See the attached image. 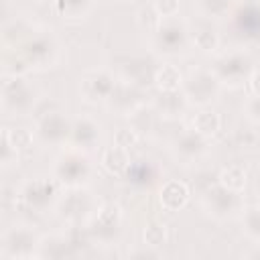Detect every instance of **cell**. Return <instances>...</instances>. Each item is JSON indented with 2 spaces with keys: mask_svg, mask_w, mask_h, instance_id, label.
Here are the masks:
<instances>
[{
  "mask_svg": "<svg viewBox=\"0 0 260 260\" xmlns=\"http://www.w3.org/2000/svg\"><path fill=\"white\" fill-rule=\"evenodd\" d=\"M181 91L185 93L189 104L207 106L213 100H217L221 91V81L213 73V69H195L189 73L187 79H183Z\"/></svg>",
  "mask_w": 260,
  "mask_h": 260,
  "instance_id": "cell-1",
  "label": "cell"
},
{
  "mask_svg": "<svg viewBox=\"0 0 260 260\" xmlns=\"http://www.w3.org/2000/svg\"><path fill=\"white\" fill-rule=\"evenodd\" d=\"M2 108L8 114L24 116L35 110V89L26 83V79L18 75H4L2 81Z\"/></svg>",
  "mask_w": 260,
  "mask_h": 260,
  "instance_id": "cell-2",
  "label": "cell"
},
{
  "mask_svg": "<svg viewBox=\"0 0 260 260\" xmlns=\"http://www.w3.org/2000/svg\"><path fill=\"white\" fill-rule=\"evenodd\" d=\"M91 175V165L85 154L79 150H67L63 152L55 162V179L67 187H81Z\"/></svg>",
  "mask_w": 260,
  "mask_h": 260,
  "instance_id": "cell-3",
  "label": "cell"
},
{
  "mask_svg": "<svg viewBox=\"0 0 260 260\" xmlns=\"http://www.w3.org/2000/svg\"><path fill=\"white\" fill-rule=\"evenodd\" d=\"M154 35V47L158 53L165 55H179L185 51V47L189 45V28L185 26V22L177 20V16L173 18H162L160 26L152 32Z\"/></svg>",
  "mask_w": 260,
  "mask_h": 260,
  "instance_id": "cell-4",
  "label": "cell"
},
{
  "mask_svg": "<svg viewBox=\"0 0 260 260\" xmlns=\"http://www.w3.org/2000/svg\"><path fill=\"white\" fill-rule=\"evenodd\" d=\"M116 79L108 69H91L81 77L79 91L85 102L98 104V102H108L110 93L114 91Z\"/></svg>",
  "mask_w": 260,
  "mask_h": 260,
  "instance_id": "cell-5",
  "label": "cell"
},
{
  "mask_svg": "<svg viewBox=\"0 0 260 260\" xmlns=\"http://www.w3.org/2000/svg\"><path fill=\"white\" fill-rule=\"evenodd\" d=\"M252 69V61L248 55L240 53V51H232L221 55L215 65H213V73L219 77V81H230V83H240L248 71Z\"/></svg>",
  "mask_w": 260,
  "mask_h": 260,
  "instance_id": "cell-6",
  "label": "cell"
},
{
  "mask_svg": "<svg viewBox=\"0 0 260 260\" xmlns=\"http://www.w3.org/2000/svg\"><path fill=\"white\" fill-rule=\"evenodd\" d=\"M37 134L43 142L61 144L67 136H71V124L61 112H45L37 120Z\"/></svg>",
  "mask_w": 260,
  "mask_h": 260,
  "instance_id": "cell-7",
  "label": "cell"
},
{
  "mask_svg": "<svg viewBox=\"0 0 260 260\" xmlns=\"http://www.w3.org/2000/svg\"><path fill=\"white\" fill-rule=\"evenodd\" d=\"M57 195V187H55V181L53 179H45V177H39V179H32L30 183H26L20 191V201L35 209V211H41L45 209L53 197Z\"/></svg>",
  "mask_w": 260,
  "mask_h": 260,
  "instance_id": "cell-8",
  "label": "cell"
},
{
  "mask_svg": "<svg viewBox=\"0 0 260 260\" xmlns=\"http://www.w3.org/2000/svg\"><path fill=\"white\" fill-rule=\"evenodd\" d=\"M108 106L120 114H132L142 106V89L132 81H116L114 91L108 98Z\"/></svg>",
  "mask_w": 260,
  "mask_h": 260,
  "instance_id": "cell-9",
  "label": "cell"
},
{
  "mask_svg": "<svg viewBox=\"0 0 260 260\" xmlns=\"http://www.w3.org/2000/svg\"><path fill=\"white\" fill-rule=\"evenodd\" d=\"M41 244L37 234L28 225H14L4 234V256H30L32 248Z\"/></svg>",
  "mask_w": 260,
  "mask_h": 260,
  "instance_id": "cell-10",
  "label": "cell"
},
{
  "mask_svg": "<svg viewBox=\"0 0 260 260\" xmlns=\"http://www.w3.org/2000/svg\"><path fill=\"white\" fill-rule=\"evenodd\" d=\"M203 201H205V207L209 209V213H213L215 217H228L240 209V193L228 191L219 183L207 191Z\"/></svg>",
  "mask_w": 260,
  "mask_h": 260,
  "instance_id": "cell-11",
  "label": "cell"
},
{
  "mask_svg": "<svg viewBox=\"0 0 260 260\" xmlns=\"http://www.w3.org/2000/svg\"><path fill=\"white\" fill-rule=\"evenodd\" d=\"M173 148H175V154H177L179 158H183V160H193V158H197V156H201V154L205 152V148H207V138L201 136L199 132H195L193 128H189V130L181 132V134L175 138Z\"/></svg>",
  "mask_w": 260,
  "mask_h": 260,
  "instance_id": "cell-12",
  "label": "cell"
},
{
  "mask_svg": "<svg viewBox=\"0 0 260 260\" xmlns=\"http://www.w3.org/2000/svg\"><path fill=\"white\" fill-rule=\"evenodd\" d=\"M158 197H160V205H162L165 209H169V211H179V209H183V207L189 203L191 191H189L187 183L173 179V181H167V183L160 187Z\"/></svg>",
  "mask_w": 260,
  "mask_h": 260,
  "instance_id": "cell-13",
  "label": "cell"
},
{
  "mask_svg": "<svg viewBox=\"0 0 260 260\" xmlns=\"http://www.w3.org/2000/svg\"><path fill=\"white\" fill-rule=\"evenodd\" d=\"M71 140L79 148H91L100 140V124H95L87 116L77 118L75 122H71Z\"/></svg>",
  "mask_w": 260,
  "mask_h": 260,
  "instance_id": "cell-14",
  "label": "cell"
},
{
  "mask_svg": "<svg viewBox=\"0 0 260 260\" xmlns=\"http://www.w3.org/2000/svg\"><path fill=\"white\" fill-rule=\"evenodd\" d=\"M61 211L67 219H73V221H79L81 217H85L89 211H91V197L81 191L79 187H75L73 193H69L63 203H61Z\"/></svg>",
  "mask_w": 260,
  "mask_h": 260,
  "instance_id": "cell-15",
  "label": "cell"
},
{
  "mask_svg": "<svg viewBox=\"0 0 260 260\" xmlns=\"http://www.w3.org/2000/svg\"><path fill=\"white\" fill-rule=\"evenodd\" d=\"M130 154H128V150L126 148H122V146H118V144H112V146H108L104 152H102V165H104V169L108 171V173H112V175H126V171H128V167H130Z\"/></svg>",
  "mask_w": 260,
  "mask_h": 260,
  "instance_id": "cell-16",
  "label": "cell"
},
{
  "mask_svg": "<svg viewBox=\"0 0 260 260\" xmlns=\"http://www.w3.org/2000/svg\"><path fill=\"white\" fill-rule=\"evenodd\" d=\"M120 219H122V209L108 201L104 205H100L95 209V219H93V230L98 234H106V232H114L118 225H120Z\"/></svg>",
  "mask_w": 260,
  "mask_h": 260,
  "instance_id": "cell-17",
  "label": "cell"
},
{
  "mask_svg": "<svg viewBox=\"0 0 260 260\" xmlns=\"http://www.w3.org/2000/svg\"><path fill=\"white\" fill-rule=\"evenodd\" d=\"M152 81L156 83V87L160 91H177L183 87V75L181 71L171 65V63H162L154 69V75H152Z\"/></svg>",
  "mask_w": 260,
  "mask_h": 260,
  "instance_id": "cell-18",
  "label": "cell"
},
{
  "mask_svg": "<svg viewBox=\"0 0 260 260\" xmlns=\"http://www.w3.org/2000/svg\"><path fill=\"white\" fill-rule=\"evenodd\" d=\"M185 104H187V98L185 93H179L177 91H160V95L154 100V108L158 110V114L162 116H181L183 110H185Z\"/></svg>",
  "mask_w": 260,
  "mask_h": 260,
  "instance_id": "cell-19",
  "label": "cell"
},
{
  "mask_svg": "<svg viewBox=\"0 0 260 260\" xmlns=\"http://www.w3.org/2000/svg\"><path fill=\"white\" fill-rule=\"evenodd\" d=\"M191 128H193L195 132H199L201 136L211 138V136L217 134L219 128H221V116H219L215 110L205 108V110H201V112H197V114L193 116Z\"/></svg>",
  "mask_w": 260,
  "mask_h": 260,
  "instance_id": "cell-20",
  "label": "cell"
},
{
  "mask_svg": "<svg viewBox=\"0 0 260 260\" xmlns=\"http://www.w3.org/2000/svg\"><path fill=\"white\" fill-rule=\"evenodd\" d=\"M236 26L246 37H260V8L254 4L244 6L236 16Z\"/></svg>",
  "mask_w": 260,
  "mask_h": 260,
  "instance_id": "cell-21",
  "label": "cell"
},
{
  "mask_svg": "<svg viewBox=\"0 0 260 260\" xmlns=\"http://www.w3.org/2000/svg\"><path fill=\"white\" fill-rule=\"evenodd\" d=\"M217 183L228 189V191H234V193H242L246 189V171L240 167V165H230V167H223L217 175Z\"/></svg>",
  "mask_w": 260,
  "mask_h": 260,
  "instance_id": "cell-22",
  "label": "cell"
},
{
  "mask_svg": "<svg viewBox=\"0 0 260 260\" xmlns=\"http://www.w3.org/2000/svg\"><path fill=\"white\" fill-rule=\"evenodd\" d=\"M189 35H191V43H193L199 51H203V53H211V51H215L217 45H219V35H217V30L211 28V26H207V24H201V26L189 30Z\"/></svg>",
  "mask_w": 260,
  "mask_h": 260,
  "instance_id": "cell-23",
  "label": "cell"
},
{
  "mask_svg": "<svg viewBox=\"0 0 260 260\" xmlns=\"http://www.w3.org/2000/svg\"><path fill=\"white\" fill-rule=\"evenodd\" d=\"M53 51V45L47 37H32L26 45H24V57L26 61L32 63H45L49 61V55Z\"/></svg>",
  "mask_w": 260,
  "mask_h": 260,
  "instance_id": "cell-24",
  "label": "cell"
},
{
  "mask_svg": "<svg viewBox=\"0 0 260 260\" xmlns=\"http://www.w3.org/2000/svg\"><path fill=\"white\" fill-rule=\"evenodd\" d=\"M93 0H55V10L63 18H81L89 12Z\"/></svg>",
  "mask_w": 260,
  "mask_h": 260,
  "instance_id": "cell-25",
  "label": "cell"
},
{
  "mask_svg": "<svg viewBox=\"0 0 260 260\" xmlns=\"http://www.w3.org/2000/svg\"><path fill=\"white\" fill-rule=\"evenodd\" d=\"M197 8L207 18H225L234 8V0H197Z\"/></svg>",
  "mask_w": 260,
  "mask_h": 260,
  "instance_id": "cell-26",
  "label": "cell"
},
{
  "mask_svg": "<svg viewBox=\"0 0 260 260\" xmlns=\"http://www.w3.org/2000/svg\"><path fill=\"white\" fill-rule=\"evenodd\" d=\"M136 22H138L140 28H144V30H148V32H154V30L160 26L162 16L156 12L154 4H148V6L138 8V12H136Z\"/></svg>",
  "mask_w": 260,
  "mask_h": 260,
  "instance_id": "cell-27",
  "label": "cell"
},
{
  "mask_svg": "<svg viewBox=\"0 0 260 260\" xmlns=\"http://www.w3.org/2000/svg\"><path fill=\"white\" fill-rule=\"evenodd\" d=\"M144 244L150 246V248H160L167 238H169V232H167V225L160 223V221H150L146 228H144Z\"/></svg>",
  "mask_w": 260,
  "mask_h": 260,
  "instance_id": "cell-28",
  "label": "cell"
},
{
  "mask_svg": "<svg viewBox=\"0 0 260 260\" xmlns=\"http://www.w3.org/2000/svg\"><path fill=\"white\" fill-rule=\"evenodd\" d=\"M28 24L24 22V20H8L6 24H4V28H2V37H4V41L6 43H16L18 39H22V37H26L28 35Z\"/></svg>",
  "mask_w": 260,
  "mask_h": 260,
  "instance_id": "cell-29",
  "label": "cell"
},
{
  "mask_svg": "<svg viewBox=\"0 0 260 260\" xmlns=\"http://www.w3.org/2000/svg\"><path fill=\"white\" fill-rule=\"evenodd\" d=\"M6 132H8L10 144L14 146L16 152L26 150V148L32 144V134H30V130H26V128H6Z\"/></svg>",
  "mask_w": 260,
  "mask_h": 260,
  "instance_id": "cell-30",
  "label": "cell"
},
{
  "mask_svg": "<svg viewBox=\"0 0 260 260\" xmlns=\"http://www.w3.org/2000/svg\"><path fill=\"white\" fill-rule=\"evenodd\" d=\"M126 177H128L132 183H148V181L152 179L150 165L144 162V160L130 162V167H128V171H126Z\"/></svg>",
  "mask_w": 260,
  "mask_h": 260,
  "instance_id": "cell-31",
  "label": "cell"
},
{
  "mask_svg": "<svg viewBox=\"0 0 260 260\" xmlns=\"http://www.w3.org/2000/svg\"><path fill=\"white\" fill-rule=\"evenodd\" d=\"M136 142H138V132L132 126L130 128H120L114 134V144H118V146H122L126 150H130L132 146H136Z\"/></svg>",
  "mask_w": 260,
  "mask_h": 260,
  "instance_id": "cell-32",
  "label": "cell"
},
{
  "mask_svg": "<svg viewBox=\"0 0 260 260\" xmlns=\"http://www.w3.org/2000/svg\"><path fill=\"white\" fill-rule=\"evenodd\" d=\"M244 228L252 238H260V207H250L244 213Z\"/></svg>",
  "mask_w": 260,
  "mask_h": 260,
  "instance_id": "cell-33",
  "label": "cell"
},
{
  "mask_svg": "<svg viewBox=\"0 0 260 260\" xmlns=\"http://www.w3.org/2000/svg\"><path fill=\"white\" fill-rule=\"evenodd\" d=\"M156 12L162 16V18H173L179 14V8H181V2L179 0H152Z\"/></svg>",
  "mask_w": 260,
  "mask_h": 260,
  "instance_id": "cell-34",
  "label": "cell"
},
{
  "mask_svg": "<svg viewBox=\"0 0 260 260\" xmlns=\"http://www.w3.org/2000/svg\"><path fill=\"white\" fill-rule=\"evenodd\" d=\"M246 116L260 126V95H252L248 102H246Z\"/></svg>",
  "mask_w": 260,
  "mask_h": 260,
  "instance_id": "cell-35",
  "label": "cell"
},
{
  "mask_svg": "<svg viewBox=\"0 0 260 260\" xmlns=\"http://www.w3.org/2000/svg\"><path fill=\"white\" fill-rule=\"evenodd\" d=\"M248 83H250L252 93H254V95H260V67L250 73V81H248Z\"/></svg>",
  "mask_w": 260,
  "mask_h": 260,
  "instance_id": "cell-36",
  "label": "cell"
},
{
  "mask_svg": "<svg viewBox=\"0 0 260 260\" xmlns=\"http://www.w3.org/2000/svg\"><path fill=\"white\" fill-rule=\"evenodd\" d=\"M248 258H260V248H258V250H252V252L248 254Z\"/></svg>",
  "mask_w": 260,
  "mask_h": 260,
  "instance_id": "cell-37",
  "label": "cell"
}]
</instances>
